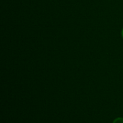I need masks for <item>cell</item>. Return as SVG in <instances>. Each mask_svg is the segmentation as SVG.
Listing matches in <instances>:
<instances>
[{
	"label": "cell",
	"instance_id": "cell-1",
	"mask_svg": "<svg viewBox=\"0 0 123 123\" xmlns=\"http://www.w3.org/2000/svg\"><path fill=\"white\" fill-rule=\"evenodd\" d=\"M113 123H123V118H118L114 120Z\"/></svg>",
	"mask_w": 123,
	"mask_h": 123
},
{
	"label": "cell",
	"instance_id": "cell-2",
	"mask_svg": "<svg viewBox=\"0 0 123 123\" xmlns=\"http://www.w3.org/2000/svg\"><path fill=\"white\" fill-rule=\"evenodd\" d=\"M122 36H123V31H122Z\"/></svg>",
	"mask_w": 123,
	"mask_h": 123
}]
</instances>
